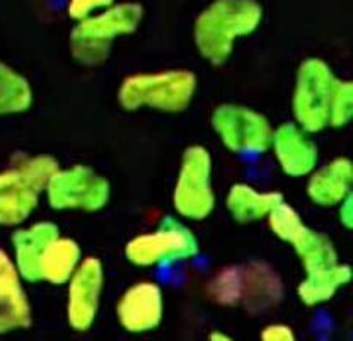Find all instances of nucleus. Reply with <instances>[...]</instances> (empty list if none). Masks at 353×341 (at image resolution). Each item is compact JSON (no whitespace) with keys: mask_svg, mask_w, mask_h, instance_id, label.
I'll use <instances>...</instances> for the list:
<instances>
[{"mask_svg":"<svg viewBox=\"0 0 353 341\" xmlns=\"http://www.w3.org/2000/svg\"><path fill=\"white\" fill-rule=\"evenodd\" d=\"M46 202L55 210L94 214L110 203L111 186L104 176L84 164L59 167L45 189Z\"/></svg>","mask_w":353,"mask_h":341,"instance_id":"nucleus-8","label":"nucleus"},{"mask_svg":"<svg viewBox=\"0 0 353 341\" xmlns=\"http://www.w3.org/2000/svg\"><path fill=\"white\" fill-rule=\"evenodd\" d=\"M261 341H297L290 326L270 324L261 331Z\"/></svg>","mask_w":353,"mask_h":341,"instance_id":"nucleus-23","label":"nucleus"},{"mask_svg":"<svg viewBox=\"0 0 353 341\" xmlns=\"http://www.w3.org/2000/svg\"><path fill=\"white\" fill-rule=\"evenodd\" d=\"M142 19L143 7L137 2H125L79 21L68 38L72 56L85 67L103 65L113 43L121 36L135 33Z\"/></svg>","mask_w":353,"mask_h":341,"instance_id":"nucleus-2","label":"nucleus"},{"mask_svg":"<svg viewBox=\"0 0 353 341\" xmlns=\"http://www.w3.org/2000/svg\"><path fill=\"white\" fill-rule=\"evenodd\" d=\"M263 16L258 0H214L194 21L198 53L212 65H224L237 39L253 34L261 26Z\"/></svg>","mask_w":353,"mask_h":341,"instance_id":"nucleus-1","label":"nucleus"},{"mask_svg":"<svg viewBox=\"0 0 353 341\" xmlns=\"http://www.w3.org/2000/svg\"><path fill=\"white\" fill-rule=\"evenodd\" d=\"M198 253L200 244L194 232L174 217H165L156 231L135 236L125 246L127 260L140 268L192 260Z\"/></svg>","mask_w":353,"mask_h":341,"instance_id":"nucleus-6","label":"nucleus"},{"mask_svg":"<svg viewBox=\"0 0 353 341\" xmlns=\"http://www.w3.org/2000/svg\"><path fill=\"white\" fill-rule=\"evenodd\" d=\"M52 156H28L0 171V225L17 227L31 217L52 176L59 171Z\"/></svg>","mask_w":353,"mask_h":341,"instance_id":"nucleus-3","label":"nucleus"},{"mask_svg":"<svg viewBox=\"0 0 353 341\" xmlns=\"http://www.w3.org/2000/svg\"><path fill=\"white\" fill-rule=\"evenodd\" d=\"M270 231L282 242L290 244L304 271L319 270L340 263L334 244L327 236L307 227L294 207L282 202L268 215Z\"/></svg>","mask_w":353,"mask_h":341,"instance_id":"nucleus-10","label":"nucleus"},{"mask_svg":"<svg viewBox=\"0 0 353 341\" xmlns=\"http://www.w3.org/2000/svg\"><path fill=\"white\" fill-rule=\"evenodd\" d=\"M59 236L60 229L48 220L34 222L28 227H19L14 231V265L24 282L39 283V260L46 246Z\"/></svg>","mask_w":353,"mask_h":341,"instance_id":"nucleus-15","label":"nucleus"},{"mask_svg":"<svg viewBox=\"0 0 353 341\" xmlns=\"http://www.w3.org/2000/svg\"><path fill=\"white\" fill-rule=\"evenodd\" d=\"M111 6H114V0H68L67 14L70 19L79 23Z\"/></svg>","mask_w":353,"mask_h":341,"instance_id":"nucleus-22","label":"nucleus"},{"mask_svg":"<svg viewBox=\"0 0 353 341\" xmlns=\"http://www.w3.org/2000/svg\"><path fill=\"white\" fill-rule=\"evenodd\" d=\"M82 261V249L77 240L60 234L46 246L39 260V282L50 285H67Z\"/></svg>","mask_w":353,"mask_h":341,"instance_id":"nucleus-18","label":"nucleus"},{"mask_svg":"<svg viewBox=\"0 0 353 341\" xmlns=\"http://www.w3.org/2000/svg\"><path fill=\"white\" fill-rule=\"evenodd\" d=\"M67 321L75 331H88L94 324L104 287V268L99 258H82L67 282Z\"/></svg>","mask_w":353,"mask_h":341,"instance_id":"nucleus-11","label":"nucleus"},{"mask_svg":"<svg viewBox=\"0 0 353 341\" xmlns=\"http://www.w3.org/2000/svg\"><path fill=\"white\" fill-rule=\"evenodd\" d=\"M336 75L321 59H307L297 68L292 94L294 123L307 134L330 127V103Z\"/></svg>","mask_w":353,"mask_h":341,"instance_id":"nucleus-5","label":"nucleus"},{"mask_svg":"<svg viewBox=\"0 0 353 341\" xmlns=\"http://www.w3.org/2000/svg\"><path fill=\"white\" fill-rule=\"evenodd\" d=\"M353 116V84L352 81L336 79L330 103V127L343 128Z\"/></svg>","mask_w":353,"mask_h":341,"instance_id":"nucleus-21","label":"nucleus"},{"mask_svg":"<svg viewBox=\"0 0 353 341\" xmlns=\"http://www.w3.org/2000/svg\"><path fill=\"white\" fill-rule=\"evenodd\" d=\"M352 268L345 263L331 265L319 270L305 271L304 280L297 285V296L305 306L316 307L330 302L338 290L348 285L352 280Z\"/></svg>","mask_w":353,"mask_h":341,"instance_id":"nucleus-19","label":"nucleus"},{"mask_svg":"<svg viewBox=\"0 0 353 341\" xmlns=\"http://www.w3.org/2000/svg\"><path fill=\"white\" fill-rule=\"evenodd\" d=\"M270 150L280 169L289 178H305L318 167V145L307 132L295 123H282L273 128Z\"/></svg>","mask_w":353,"mask_h":341,"instance_id":"nucleus-13","label":"nucleus"},{"mask_svg":"<svg viewBox=\"0 0 353 341\" xmlns=\"http://www.w3.org/2000/svg\"><path fill=\"white\" fill-rule=\"evenodd\" d=\"M338 220L345 229H352L353 225V211H352V195L347 196L338 205Z\"/></svg>","mask_w":353,"mask_h":341,"instance_id":"nucleus-24","label":"nucleus"},{"mask_svg":"<svg viewBox=\"0 0 353 341\" xmlns=\"http://www.w3.org/2000/svg\"><path fill=\"white\" fill-rule=\"evenodd\" d=\"M210 341H234L230 336H227L225 333H221V331H215L210 335Z\"/></svg>","mask_w":353,"mask_h":341,"instance_id":"nucleus-25","label":"nucleus"},{"mask_svg":"<svg viewBox=\"0 0 353 341\" xmlns=\"http://www.w3.org/2000/svg\"><path fill=\"white\" fill-rule=\"evenodd\" d=\"M164 293L157 283L139 282L128 287L117 304L118 322L128 333H147L161 324Z\"/></svg>","mask_w":353,"mask_h":341,"instance_id":"nucleus-12","label":"nucleus"},{"mask_svg":"<svg viewBox=\"0 0 353 341\" xmlns=\"http://www.w3.org/2000/svg\"><path fill=\"white\" fill-rule=\"evenodd\" d=\"M14 260L0 247V335L30 328L32 311Z\"/></svg>","mask_w":353,"mask_h":341,"instance_id":"nucleus-14","label":"nucleus"},{"mask_svg":"<svg viewBox=\"0 0 353 341\" xmlns=\"http://www.w3.org/2000/svg\"><path fill=\"white\" fill-rule=\"evenodd\" d=\"M32 104V89L28 79L0 60V116L24 113Z\"/></svg>","mask_w":353,"mask_h":341,"instance_id":"nucleus-20","label":"nucleus"},{"mask_svg":"<svg viewBox=\"0 0 353 341\" xmlns=\"http://www.w3.org/2000/svg\"><path fill=\"white\" fill-rule=\"evenodd\" d=\"M352 161L347 157H336L309 174L307 196L319 207H338L352 195Z\"/></svg>","mask_w":353,"mask_h":341,"instance_id":"nucleus-16","label":"nucleus"},{"mask_svg":"<svg viewBox=\"0 0 353 341\" xmlns=\"http://www.w3.org/2000/svg\"><path fill=\"white\" fill-rule=\"evenodd\" d=\"M212 127L230 152L256 156L270 150L273 127L256 110L243 104H221L212 113Z\"/></svg>","mask_w":353,"mask_h":341,"instance_id":"nucleus-9","label":"nucleus"},{"mask_svg":"<svg viewBox=\"0 0 353 341\" xmlns=\"http://www.w3.org/2000/svg\"><path fill=\"white\" fill-rule=\"evenodd\" d=\"M212 156L203 145H190L183 152L172 189V207L179 217L203 220L214 211L215 192L212 185Z\"/></svg>","mask_w":353,"mask_h":341,"instance_id":"nucleus-7","label":"nucleus"},{"mask_svg":"<svg viewBox=\"0 0 353 341\" xmlns=\"http://www.w3.org/2000/svg\"><path fill=\"white\" fill-rule=\"evenodd\" d=\"M283 202V195L280 192H259L248 183H236L230 186L225 196L227 211L234 220L241 224L266 218Z\"/></svg>","mask_w":353,"mask_h":341,"instance_id":"nucleus-17","label":"nucleus"},{"mask_svg":"<svg viewBox=\"0 0 353 341\" xmlns=\"http://www.w3.org/2000/svg\"><path fill=\"white\" fill-rule=\"evenodd\" d=\"M196 87V75L183 68L132 74L120 84L118 103L127 111L150 107L181 113L192 104Z\"/></svg>","mask_w":353,"mask_h":341,"instance_id":"nucleus-4","label":"nucleus"}]
</instances>
